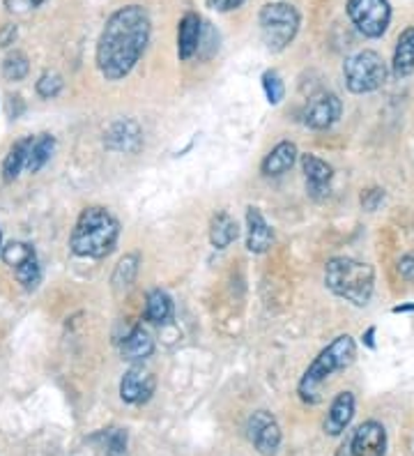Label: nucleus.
<instances>
[{
	"instance_id": "35",
	"label": "nucleus",
	"mask_w": 414,
	"mask_h": 456,
	"mask_svg": "<svg viewBox=\"0 0 414 456\" xmlns=\"http://www.w3.org/2000/svg\"><path fill=\"white\" fill-rule=\"evenodd\" d=\"M398 274L403 279H410V281H414V254H410V256H403L401 261H398Z\"/></svg>"
},
{
	"instance_id": "27",
	"label": "nucleus",
	"mask_w": 414,
	"mask_h": 456,
	"mask_svg": "<svg viewBox=\"0 0 414 456\" xmlns=\"http://www.w3.org/2000/svg\"><path fill=\"white\" fill-rule=\"evenodd\" d=\"M28 72H30V62H28V56L23 51L7 53L5 61H3V77L7 81H21L28 77Z\"/></svg>"
},
{
	"instance_id": "18",
	"label": "nucleus",
	"mask_w": 414,
	"mask_h": 456,
	"mask_svg": "<svg viewBox=\"0 0 414 456\" xmlns=\"http://www.w3.org/2000/svg\"><path fill=\"white\" fill-rule=\"evenodd\" d=\"M295 162H297V145L293 141H281V143L272 148V152L263 159L260 168H263L265 175H283V173L295 167Z\"/></svg>"
},
{
	"instance_id": "26",
	"label": "nucleus",
	"mask_w": 414,
	"mask_h": 456,
	"mask_svg": "<svg viewBox=\"0 0 414 456\" xmlns=\"http://www.w3.org/2000/svg\"><path fill=\"white\" fill-rule=\"evenodd\" d=\"M97 438L101 440V450L106 456H125L127 452V431L125 428H104Z\"/></svg>"
},
{
	"instance_id": "30",
	"label": "nucleus",
	"mask_w": 414,
	"mask_h": 456,
	"mask_svg": "<svg viewBox=\"0 0 414 456\" xmlns=\"http://www.w3.org/2000/svg\"><path fill=\"white\" fill-rule=\"evenodd\" d=\"M263 88H265V95L270 104H281L283 95H286V88H283V81L279 78V74L274 69H267L263 74Z\"/></svg>"
},
{
	"instance_id": "31",
	"label": "nucleus",
	"mask_w": 414,
	"mask_h": 456,
	"mask_svg": "<svg viewBox=\"0 0 414 456\" xmlns=\"http://www.w3.org/2000/svg\"><path fill=\"white\" fill-rule=\"evenodd\" d=\"M5 3V10L12 14H23V12L37 10L46 3V0H3Z\"/></svg>"
},
{
	"instance_id": "13",
	"label": "nucleus",
	"mask_w": 414,
	"mask_h": 456,
	"mask_svg": "<svg viewBox=\"0 0 414 456\" xmlns=\"http://www.w3.org/2000/svg\"><path fill=\"white\" fill-rule=\"evenodd\" d=\"M104 143L109 151L136 152L141 143H143V132H141L138 123H134V120H118L104 134Z\"/></svg>"
},
{
	"instance_id": "2",
	"label": "nucleus",
	"mask_w": 414,
	"mask_h": 456,
	"mask_svg": "<svg viewBox=\"0 0 414 456\" xmlns=\"http://www.w3.org/2000/svg\"><path fill=\"white\" fill-rule=\"evenodd\" d=\"M120 224L106 208L93 206L78 215L77 226L69 238V247L81 258H106L116 249Z\"/></svg>"
},
{
	"instance_id": "17",
	"label": "nucleus",
	"mask_w": 414,
	"mask_h": 456,
	"mask_svg": "<svg viewBox=\"0 0 414 456\" xmlns=\"http://www.w3.org/2000/svg\"><path fill=\"white\" fill-rule=\"evenodd\" d=\"M120 353L125 362L141 364V362H145L155 353V341H152V337H150V332L143 325H134L132 332L122 339Z\"/></svg>"
},
{
	"instance_id": "15",
	"label": "nucleus",
	"mask_w": 414,
	"mask_h": 456,
	"mask_svg": "<svg viewBox=\"0 0 414 456\" xmlns=\"http://www.w3.org/2000/svg\"><path fill=\"white\" fill-rule=\"evenodd\" d=\"M274 242L270 224L265 222L263 212L258 208H248L247 210V249L251 254H265Z\"/></svg>"
},
{
	"instance_id": "7",
	"label": "nucleus",
	"mask_w": 414,
	"mask_h": 456,
	"mask_svg": "<svg viewBox=\"0 0 414 456\" xmlns=\"http://www.w3.org/2000/svg\"><path fill=\"white\" fill-rule=\"evenodd\" d=\"M345 12H348L354 28L369 39L382 37L392 23L389 0H348Z\"/></svg>"
},
{
	"instance_id": "34",
	"label": "nucleus",
	"mask_w": 414,
	"mask_h": 456,
	"mask_svg": "<svg viewBox=\"0 0 414 456\" xmlns=\"http://www.w3.org/2000/svg\"><path fill=\"white\" fill-rule=\"evenodd\" d=\"M17 35H19L17 23H5V26L0 28V46L14 45V39H17Z\"/></svg>"
},
{
	"instance_id": "22",
	"label": "nucleus",
	"mask_w": 414,
	"mask_h": 456,
	"mask_svg": "<svg viewBox=\"0 0 414 456\" xmlns=\"http://www.w3.org/2000/svg\"><path fill=\"white\" fill-rule=\"evenodd\" d=\"M30 143H33V136H26V139L17 141V143L10 148L5 162H3V180H5V183H14V180L19 178L21 168H26Z\"/></svg>"
},
{
	"instance_id": "9",
	"label": "nucleus",
	"mask_w": 414,
	"mask_h": 456,
	"mask_svg": "<svg viewBox=\"0 0 414 456\" xmlns=\"http://www.w3.org/2000/svg\"><path fill=\"white\" fill-rule=\"evenodd\" d=\"M343 104L334 93H321L311 97L304 109V125L311 129H329L341 118Z\"/></svg>"
},
{
	"instance_id": "19",
	"label": "nucleus",
	"mask_w": 414,
	"mask_h": 456,
	"mask_svg": "<svg viewBox=\"0 0 414 456\" xmlns=\"http://www.w3.org/2000/svg\"><path fill=\"white\" fill-rule=\"evenodd\" d=\"M392 72L394 77L398 78H405L414 72V28L412 26H408L403 33L398 35L396 49H394Z\"/></svg>"
},
{
	"instance_id": "12",
	"label": "nucleus",
	"mask_w": 414,
	"mask_h": 456,
	"mask_svg": "<svg viewBox=\"0 0 414 456\" xmlns=\"http://www.w3.org/2000/svg\"><path fill=\"white\" fill-rule=\"evenodd\" d=\"M203 19L196 12H187L180 23H177V58L189 61L199 53L200 42H203Z\"/></svg>"
},
{
	"instance_id": "16",
	"label": "nucleus",
	"mask_w": 414,
	"mask_h": 456,
	"mask_svg": "<svg viewBox=\"0 0 414 456\" xmlns=\"http://www.w3.org/2000/svg\"><path fill=\"white\" fill-rule=\"evenodd\" d=\"M354 418V395L353 392H341L337 399L331 401L329 412L325 418V434L327 436H341L350 427Z\"/></svg>"
},
{
	"instance_id": "5",
	"label": "nucleus",
	"mask_w": 414,
	"mask_h": 456,
	"mask_svg": "<svg viewBox=\"0 0 414 456\" xmlns=\"http://www.w3.org/2000/svg\"><path fill=\"white\" fill-rule=\"evenodd\" d=\"M258 23L260 37H263L267 49L272 53H281L297 37L302 17H299V12L295 5L283 3V0H274V3L263 5V10L258 14Z\"/></svg>"
},
{
	"instance_id": "21",
	"label": "nucleus",
	"mask_w": 414,
	"mask_h": 456,
	"mask_svg": "<svg viewBox=\"0 0 414 456\" xmlns=\"http://www.w3.org/2000/svg\"><path fill=\"white\" fill-rule=\"evenodd\" d=\"M239 235L238 222L226 215V212H219L215 215L210 222V242L215 249H226L228 245H232Z\"/></svg>"
},
{
	"instance_id": "3",
	"label": "nucleus",
	"mask_w": 414,
	"mask_h": 456,
	"mask_svg": "<svg viewBox=\"0 0 414 456\" xmlns=\"http://www.w3.org/2000/svg\"><path fill=\"white\" fill-rule=\"evenodd\" d=\"M357 357V344L350 334H341L331 341L327 348H322L321 355L315 357L309 364V369L304 371L302 380L297 385L299 399L304 403H318L322 395V385L334 376L337 371L348 369Z\"/></svg>"
},
{
	"instance_id": "4",
	"label": "nucleus",
	"mask_w": 414,
	"mask_h": 456,
	"mask_svg": "<svg viewBox=\"0 0 414 456\" xmlns=\"http://www.w3.org/2000/svg\"><path fill=\"white\" fill-rule=\"evenodd\" d=\"M325 284L331 293L345 302H353L354 306H366L376 289V270L369 263L348 256L329 258L325 265Z\"/></svg>"
},
{
	"instance_id": "28",
	"label": "nucleus",
	"mask_w": 414,
	"mask_h": 456,
	"mask_svg": "<svg viewBox=\"0 0 414 456\" xmlns=\"http://www.w3.org/2000/svg\"><path fill=\"white\" fill-rule=\"evenodd\" d=\"M35 90H37L39 97L53 100V97H58L62 93V77L58 72H45L37 78Z\"/></svg>"
},
{
	"instance_id": "25",
	"label": "nucleus",
	"mask_w": 414,
	"mask_h": 456,
	"mask_svg": "<svg viewBox=\"0 0 414 456\" xmlns=\"http://www.w3.org/2000/svg\"><path fill=\"white\" fill-rule=\"evenodd\" d=\"M0 256H3L5 265H10L12 270H17V267H21L23 263L37 258V254H35V249L28 245V242H19V240H14V242L3 247Z\"/></svg>"
},
{
	"instance_id": "14",
	"label": "nucleus",
	"mask_w": 414,
	"mask_h": 456,
	"mask_svg": "<svg viewBox=\"0 0 414 456\" xmlns=\"http://www.w3.org/2000/svg\"><path fill=\"white\" fill-rule=\"evenodd\" d=\"M302 171L306 178V187L313 199L329 194V183L334 178V168L315 155H302Z\"/></svg>"
},
{
	"instance_id": "10",
	"label": "nucleus",
	"mask_w": 414,
	"mask_h": 456,
	"mask_svg": "<svg viewBox=\"0 0 414 456\" xmlns=\"http://www.w3.org/2000/svg\"><path fill=\"white\" fill-rule=\"evenodd\" d=\"M353 456H385L386 454V431L380 422L369 419L359 424L350 443Z\"/></svg>"
},
{
	"instance_id": "33",
	"label": "nucleus",
	"mask_w": 414,
	"mask_h": 456,
	"mask_svg": "<svg viewBox=\"0 0 414 456\" xmlns=\"http://www.w3.org/2000/svg\"><path fill=\"white\" fill-rule=\"evenodd\" d=\"M244 5V0H207V7L215 12H232Z\"/></svg>"
},
{
	"instance_id": "36",
	"label": "nucleus",
	"mask_w": 414,
	"mask_h": 456,
	"mask_svg": "<svg viewBox=\"0 0 414 456\" xmlns=\"http://www.w3.org/2000/svg\"><path fill=\"white\" fill-rule=\"evenodd\" d=\"M373 337H376V328H369L364 334H361V341H364V346L366 348H370V351L376 348V341H373Z\"/></svg>"
},
{
	"instance_id": "23",
	"label": "nucleus",
	"mask_w": 414,
	"mask_h": 456,
	"mask_svg": "<svg viewBox=\"0 0 414 456\" xmlns=\"http://www.w3.org/2000/svg\"><path fill=\"white\" fill-rule=\"evenodd\" d=\"M53 151H55V139L51 136V134H39V136H33L30 151H28L26 171L37 173L39 168L49 162L51 155H53Z\"/></svg>"
},
{
	"instance_id": "29",
	"label": "nucleus",
	"mask_w": 414,
	"mask_h": 456,
	"mask_svg": "<svg viewBox=\"0 0 414 456\" xmlns=\"http://www.w3.org/2000/svg\"><path fill=\"white\" fill-rule=\"evenodd\" d=\"M14 274H17L19 284H21L26 290H35L39 286V281H42V270H39L37 258L23 263L21 267L14 270Z\"/></svg>"
},
{
	"instance_id": "24",
	"label": "nucleus",
	"mask_w": 414,
	"mask_h": 456,
	"mask_svg": "<svg viewBox=\"0 0 414 456\" xmlns=\"http://www.w3.org/2000/svg\"><path fill=\"white\" fill-rule=\"evenodd\" d=\"M136 274H138V256L129 254V256H125L116 265V273H113L110 284H113V289H116L118 293H120V290H127L132 289V284L136 281Z\"/></svg>"
},
{
	"instance_id": "20",
	"label": "nucleus",
	"mask_w": 414,
	"mask_h": 456,
	"mask_svg": "<svg viewBox=\"0 0 414 456\" xmlns=\"http://www.w3.org/2000/svg\"><path fill=\"white\" fill-rule=\"evenodd\" d=\"M145 321L152 325H166L173 321V300L166 290L155 289L148 293L145 300Z\"/></svg>"
},
{
	"instance_id": "38",
	"label": "nucleus",
	"mask_w": 414,
	"mask_h": 456,
	"mask_svg": "<svg viewBox=\"0 0 414 456\" xmlns=\"http://www.w3.org/2000/svg\"><path fill=\"white\" fill-rule=\"evenodd\" d=\"M0 251H3V233H0Z\"/></svg>"
},
{
	"instance_id": "37",
	"label": "nucleus",
	"mask_w": 414,
	"mask_h": 456,
	"mask_svg": "<svg viewBox=\"0 0 414 456\" xmlns=\"http://www.w3.org/2000/svg\"><path fill=\"white\" fill-rule=\"evenodd\" d=\"M394 314H408V312H414V305H398L392 309Z\"/></svg>"
},
{
	"instance_id": "11",
	"label": "nucleus",
	"mask_w": 414,
	"mask_h": 456,
	"mask_svg": "<svg viewBox=\"0 0 414 456\" xmlns=\"http://www.w3.org/2000/svg\"><path fill=\"white\" fill-rule=\"evenodd\" d=\"M155 387L157 380L152 371L136 364L120 380V396L125 403H145V401H150V396L155 395Z\"/></svg>"
},
{
	"instance_id": "32",
	"label": "nucleus",
	"mask_w": 414,
	"mask_h": 456,
	"mask_svg": "<svg viewBox=\"0 0 414 456\" xmlns=\"http://www.w3.org/2000/svg\"><path fill=\"white\" fill-rule=\"evenodd\" d=\"M382 200H385V190L373 187V190H366L364 194H361V208H364L366 212H376L377 208H380Z\"/></svg>"
},
{
	"instance_id": "1",
	"label": "nucleus",
	"mask_w": 414,
	"mask_h": 456,
	"mask_svg": "<svg viewBox=\"0 0 414 456\" xmlns=\"http://www.w3.org/2000/svg\"><path fill=\"white\" fill-rule=\"evenodd\" d=\"M152 35V19L143 5H125L106 19L97 39L94 61L106 81L129 77L145 53Z\"/></svg>"
},
{
	"instance_id": "6",
	"label": "nucleus",
	"mask_w": 414,
	"mask_h": 456,
	"mask_svg": "<svg viewBox=\"0 0 414 456\" xmlns=\"http://www.w3.org/2000/svg\"><path fill=\"white\" fill-rule=\"evenodd\" d=\"M386 62L377 51L364 49L350 56L343 62V77H345V86L354 95H366L373 90L382 88L386 81Z\"/></svg>"
},
{
	"instance_id": "8",
	"label": "nucleus",
	"mask_w": 414,
	"mask_h": 456,
	"mask_svg": "<svg viewBox=\"0 0 414 456\" xmlns=\"http://www.w3.org/2000/svg\"><path fill=\"white\" fill-rule=\"evenodd\" d=\"M248 440L254 443L258 454L274 456L281 447V427L274 419V415L267 411L254 412L247 422Z\"/></svg>"
}]
</instances>
